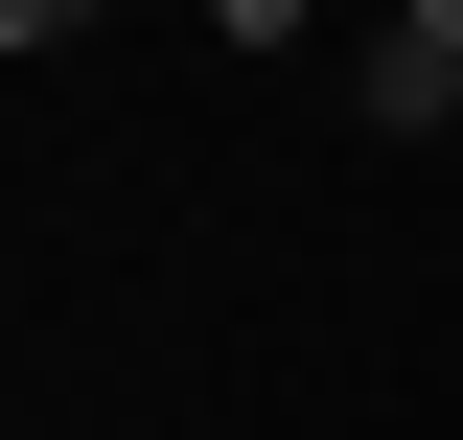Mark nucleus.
Instances as JSON below:
<instances>
[{
  "label": "nucleus",
  "instance_id": "nucleus-1",
  "mask_svg": "<svg viewBox=\"0 0 463 440\" xmlns=\"http://www.w3.org/2000/svg\"><path fill=\"white\" fill-rule=\"evenodd\" d=\"M371 116H394V139L463 116V0H394V24H371Z\"/></svg>",
  "mask_w": 463,
  "mask_h": 440
},
{
  "label": "nucleus",
  "instance_id": "nucleus-2",
  "mask_svg": "<svg viewBox=\"0 0 463 440\" xmlns=\"http://www.w3.org/2000/svg\"><path fill=\"white\" fill-rule=\"evenodd\" d=\"M70 24H93V0H0V47H70Z\"/></svg>",
  "mask_w": 463,
  "mask_h": 440
}]
</instances>
